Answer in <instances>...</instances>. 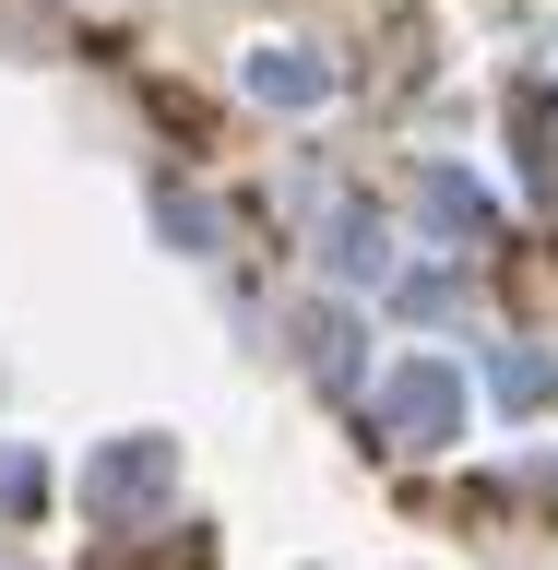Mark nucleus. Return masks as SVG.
Returning a JSON list of instances; mask_svg holds the SVG:
<instances>
[{
    "mask_svg": "<svg viewBox=\"0 0 558 570\" xmlns=\"http://www.w3.org/2000/svg\"><path fill=\"white\" fill-rule=\"evenodd\" d=\"M452 368H404V381H392V416H404V428H440V416H452Z\"/></svg>",
    "mask_w": 558,
    "mask_h": 570,
    "instance_id": "f257e3e1",
    "label": "nucleus"
}]
</instances>
